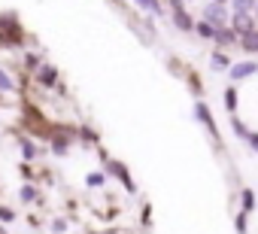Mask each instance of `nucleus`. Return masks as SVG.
<instances>
[{
	"instance_id": "obj_4",
	"label": "nucleus",
	"mask_w": 258,
	"mask_h": 234,
	"mask_svg": "<svg viewBox=\"0 0 258 234\" xmlns=\"http://www.w3.org/2000/svg\"><path fill=\"white\" fill-rule=\"evenodd\" d=\"M201 19L210 22V25L219 31V28H228V22H231V10H228V7H219V4H207V7L201 10Z\"/></svg>"
},
{
	"instance_id": "obj_25",
	"label": "nucleus",
	"mask_w": 258,
	"mask_h": 234,
	"mask_svg": "<svg viewBox=\"0 0 258 234\" xmlns=\"http://www.w3.org/2000/svg\"><path fill=\"white\" fill-rule=\"evenodd\" d=\"M10 222H16V210L7 207V204H0V225H10Z\"/></svg>"
},
{
	"instance_id": "obj_32",
	"label": "nucleus",
	"mask_w": 258,
	"mask_h": 234,
	"mask_svg": "<svg viewBox=\"0 0 258 234\" xmlns=\"http://www.w3.org/2000/svg\"><path fill=\"white\" fill-rule=\"evenodd\" d=\"M255 22H258V7H255Z\"/></svg>"
},
{
	"instance_id": "obj_19",
	"label": "nucleus",
	"mask_w": 258,
	"mask_h": 234,
	"mask_svg": "<svg viewBox=\"0 0 258 234\" xmlns=\"http://www.w3.org/2000/svg\"><path fill=\"white\" fill-rule=\"evenodd\" d=\"M240 210H243V213H252V210H255V192H252V189H243V192H240Z\"/></svg>"
},
{
	"instance_id": "obj_23",
	"label": "nucleus",
	"mask_w": 258,
	"mask_h": 234,
	"mask_svg": "<svg viewBox=\"0 0 258 234\" xmlns=\"http://www.w3.org/2000/svg\"><path fill=\"white\" fill-rule=\"evenodd\" d=\"M40 64H43V58H40L37 52H25V67H28V70H34V73H37V70H40Z\"/></svg>"
},
{
	"instance_id": "obj_14",
	"label": "nucleus",
	"mask_w": 258,
	"mask_h": 234,
	"mask_svg": "<svg viewBox=\"0 0 258 234\" xmlns=\"http://www.w3.org/2000/svg\"><path fill=\"white\" fill-rule=\"evenodd\" d=\"M237 46H240L246 55H258V31H252V34H243V37L237 40Z\"/></svg>"
},
{
	"instance_id": "obj_29",
	"label": "nucleus",
	"mask_w": 258,
	"mask_h": 234,
	"mask_svg": "<svg viewBox=\"0 0 258 234\" xmlns=\"http://www.w3.org/2000/svg\"><path fill=\"white\" fill-rule=\"evenodd\" d=\"M246 143L252 146V152H258V131H252V134L246 137Z\"/></svg>"
},
{
	"instance_id": "obj_11",
	"label": "nucleus",
	"mask_w": 258,
	"mask_h": 234,
	"mask_svg": "<svg viewBox=\"0 0 258 234\" xmlns=\"http://www.w3.org/2000/svg\"><path fill=\"white\" fill-rule=\"evenodd\" d=\"M19 152H22V161L28 164V161H34V158H37L43 149H40V146L31 140V137H22V140H19Z\"/></svg>"
},
{
	"instance_id": "obj_7",
	"label": "nucleus",
	"mask_w": 258,
	"mask_h": 234,
	"mask_svg": "<svg viewBox=\"0 0 258 234\" xmlns=\"http://www.w3.org/2000/svg\"><path fill=\"white\" fill-rule=\"evenodd\" d=\"M255 73H258V61H237V64H231V70H228L231 85L240 82V79H249V76H255Z\"/></svg>"
},
{
	"instance_id": "obj_21",
	"label": "nucleus",
	"mask_w": 258,
	"mask_h": 234,
	"mask_svg": "<svg viewBox=\"0 0 258 234\" xmlns=\"http://www.w3.org/2000/svg\"><path fill=\"white\" fill-rule=\"evenodd\" d=\"M231 131H234V134H237L240 140H246V137L252 134V131H249V128L243 125V119H237V115H231Z\"/></svg>"
},
{
	"instance_id": "obj_3",
	"label": "nucleus",
	"mask_w": 258,
	"mask_h": 234,
	"mask_svg": "<svg viewBox=\"0 0 258 234\" xmlns=\"http://www.w3.org/2000/svg\"><path fill=\"white\" fill-rule=\"evenodd\" d=\"M195 119L210 131V137H213L216 143H222V137H219V125H216V115H213V109L207 106V100H195Z\"/></svg>"
},
{
	"instance_id": "obj_10",
	"label": "nucleus",
	"mask_w": 258,
	"mask_h": 234,
	"mask_svg": "<svg viewBox=\"0 0 258 234\" xmlns=\"http://www.w3.org/2000/svg\"><path fill=\"white\" fill-rule=\"evenodd\" d=\"M76 140H82L85 146H94V149L100 146V134H97V131H94L88 122H82V125H79V131H76Z\"/></svg>"
},
{
	"instance_id": "obj_12",
	"label": "nucleus",
	"mask_w": 258,
	"mask_h": 234,
	"mask_svg": "<svg viewBox=\"0 0 258 234\" xmlns=\"http://www.w3.org/2000/svg\"><path fill=\"white\" fill-rule=\"evenodd\" d=\"M237 40H240V37H237V34L231 31V28H219V31H216V40H213V43H216L219 49H231V46H237Z\"/></svg>"
},
{
	"instance_id": "obj_31",
	"label": "nucleus",
	"mask_w": 258,
	"mask_h": 234,
	"mask_svg": "<svg viewBox=\"0 0 258 234\" xmlns=\"http://www.w3.org/2000/svg\"><path fill=\"white\" fill-rule=\"evenodd\" d=\"M210 4H219V7H228V4H231V0H210Z\"/></svg>"
},
{
	"instance_id": "obj_28",
	"label": "nucleus",
	"mask_w": 258,
	"mask_h": 234,
	"mask_svg": "<svg viewBox=\"0 0 258 234\" xmlns=\"http://www.w3.org/2000/svg\"><path fill=\"white\" fill-rule=\"evenodd\" d=\"M185 10V0H167V13H179Z\"/></svg>"
},
{
	"instance_id": "obj_22",
	"label": "nucleus",
	"mask_w": 258,
	"mask_h": 234,
	"mask_svg": "<svg viewBox=\"0 0 258 234\" xmlns=\"http://www.w3.org/2000/svg\"><path fill=\"white\" fill-rule=\"evenodd\" d=\"M103 183H106V173H100V170H94V173L85 177V186H88V189H100Z\"/></svg>"
},
{
	"instance_id": "obj_2",
	"label": "nucleus",
	"mask_w": 258,
	"mask_h": 234,
	"mask_svg": "<svg viewBox=\"0 0 258 234\" xmlns=\"http://www.w3.org/2000/svg\"><path fill=\"white\" fill-rule=\"evenodd\" d=\"M103 170H106L109 177H115V180L124 186V192H127V195H137V183H134V177H131V170H127V164H124V161L109 158V161L103 164Z\"/></svg>"
},
{
	"instance_id": "obj_24",
	"label": "nucleus",
	"mask_w": 258,
	"mask_h": 234,
	"mask_svg": "<svg viewBox=\"0 0 258 234\" xmlns=\"http://www.w3.org/2000/svg\"><path fill=\"white\" fill-rule=\"evenodd\" d=\"M0 91H16V82H13V76L0 67Z\"/></svg>"
},
{
	"instance_id": "obj_17",
	"label": "nucleus",
	"mask_w": 258,
	"mask_h": 234,
	"mask_svg": "<svg viewBox=\"0 0 258 234\" xmlns=\"http://www.w3.org/2000/svg\"><path fill=\"white\" fill-rule=\"evenodd\" d=\"M210 64H213L216 70H231V58H228L225 52H219V49L210 55Z\"/></svg>"
},
{
	"instance_id": "obj_33",
	"label": "nucleus",
	"mask_w": 258,
	"mask_h": 234,
	"mask_svg": "<svg viewBox=\"0 0 258 234\" xmlns=\"http://www.w3.org/2000/svg\"><path fill=\"white\" fill-rule=\"evenodd\" d=\"M185 4H191V0H185Z\"/></svg>"
},
{
	"instance_id": "obj_13",
	"label": "nucleus",
	"mask_w": 258,
	"mask_h": 234,
	"mask_svg": "<svg viewBox=\"0 0 258 234\" xmlns=\"http://www.w3.org/2000/svg\"><path fill=\"white\" fill-rule=\"evenodd\" d=\"M19 198H22V204H43V198H40V189H37L34 183H22V189H19Z\"/></svg>"
},
{
	"instance_id": "obj_20",
	"label": "nucleus",
	"mask_w": 258,
	"mask_h": 234,
	"mask_svg": "<svg viewBox=\"0 0 258 234\" xmlns=\"http://www.w3.org/2000/svg\"><path fill=\"white\" fill-rule=\"evenodd\" d=\"M234 231H237V234H246V231H249V213L237 210V216H234Z\"/></svg>"
},
{
	"instance_id": "obj_16",
	"label": "nucleus",
	"mask_w": 258,
	"mask_h": 234,
	"mask_svg": "<svg viewBox=\"0 0 258 234\" xmlns=\"http://www.w3.org/2000/svg\"><path fill=\"white\" fill-rule=\"evenodd\" d=\"M195 34H198L201 40H216V28H213L210 22H204V19L195 22Z\"/></svg>"
},
{
	"instance_id": "obj_6",
	"label": "nucleus",
	"mask_w": 258,
	"mask_h": 234,
	"mask_svg": "<svg viewBox=\"0 0 258 234\" xmlns=\"http://www.w3.org/2000/svg\"><path fill=\"white\" fill-rule=\"evenodd\" d=\"M37 82H40L43 88H58V85H61V73H58V67L49 64V61H43L40 70H37Z\"/></svg>"
},
{
	"instance_id": "obj_9",
	"label": "nucleus",
	"mask_w": 258,
	"mask_h": 234,
	"mask_svg": "<svg viewBox=\"0 0 258 234\" xmlns=\"http://www.w3.org/2000/svg\"><path fill=\"white\" fill-rule=\"evenodd\" d=\"M134 7L143 13V16H149V19H161V16H167V7L161 4V0H134Z\"/></svg>"
},
{
	"instance_id": "obj_8",
	"label": "nucleus",
	"mask_w": 258,
	"mask_h": 234,
	"mask_svg": "<svg viewBox=\"0 0 258 234\" xmlns=\"http://www.w3.org/2000/svg\"><path fill=\"white\" fill-rule=\"evenodd\" d=\"M170 25L182 34H195V16L188 10H179V13H170Z\"/></svg>"
},
{
	"instance_id": "obj_1",
	"label": "nucleus",
	"mask_w": 258,
	"mask_h": 234,
	"mask_svg": "<svg viewBox=\"0 0 258 234\" xmlns=\"http://www.w3.org/2000/svg\"><path fill=\"white\" fill-rule=\"evenodd\" d=\"M25 31L16 13H0V46H22Z\"/></svg>"
},
{
	"instance_id": "obj_15",
	"label": "nucleus",
	"mask_w": 258,
	"mask_h": 234,
	"mask_svg": "<svg viewBox=\"0 0 258 234\" xmlns=\"http://www.w3.org/2000/svg\"><path fill=\"white\" fill-rule=\"evenodd\" d=\"M255 7H258V0H231L228 4L231 13H252V16H255Z\"/></svg>"
},
{
	"instance_id": "obj_30",
	"label": "nucleus",
	"mask_w": 258,
	"mask_h": 234,
	"mask_svg": "<svg viewBox=\"0 0 258 234\" xmlns=\"http://www.w3.org/2000/svg\"><path fill=\"white\" fill-rule=\"evenodd\" d=\"M97 158H100V164H106V161H109V152H106L103 146H97Z\"/></svg>"
},
{
	"instance_id": "obj_27",
	"label": "nucleus",
	"mask_w": 258,
	"mask_h": 234,
	"mask_svg": "<svg viewBox=\"0 0 258 234\" xmlns=\"http://www.w3.org/2000/svg\"><path fill=\"white\" fill-rule=\"evenodd\" d=\"M19 173H22V180H25V183H34V177H37V173H34V167H31V164H25V161H22Z\"/></svg>"
},
{
	"instance_id": "obj_5",
	"label": "nucleus",
	"mask_w": 258,
	"mask_h": 234,
	"mask_svg": "<svg viewBox=\"0 0 258 234\" xmlns=\"http://www.w3.org/2000/svg\"><path fill=\"white\" fill-rule=\"evenodd\" d=\"M228 28H231L237 37H243V34H252V31H258V22H255V16H252V13H231V22H228Z\"/></svg>"
},
{
	"instance_id": "obj_18",
	"label": "nucleus",
	"mask_w": 258,
	"mask_h": 234,
	"mask_svg": "<svg viewBox=\"0 0 258 234\" xmlns=\"http://www.w3.org/2000/svg\"><path fill=\"white\" fill-rule=\"evenodd\" d=\"M237 103H240V97H237V88H234V85H228V88H225V109L234 115V112H237Z\"/></svg>"
},
{
	"instance_id": "obj_26",
	"label": "nucleus",
	"mask_w": 258,
	"mask_h": 234,
	"mask_svg": "<svg viewBox=\"0 0 258 234\" xmlns=\"http://www.w3.org/2000/svg\"><path fill=\"white\" fill-rule=\"evenodd\" d=\"M70 228V222L64 219V216H58V219H52V234H64Z\"/></svg>"
}]
</instances>
